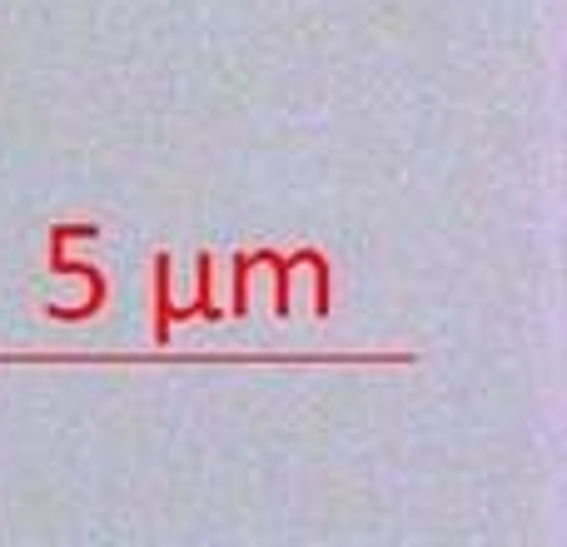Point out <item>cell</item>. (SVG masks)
<instances>
[{
	"instance_id": "6da1fadb",
	"label": "cell",
	"mask_w": 567,
	"mask_h": 547,
	"mask_svg": "<svg viewBox=\"0 0 567 547\" xmlns=\"http://www.w3.org/2000/svg\"><path fill=\"white\" fill-rule=\"evenodd\" d=\"M0 363H175V369H245V363H413V353H0Z\"/></svg>"
}]
</instances>
